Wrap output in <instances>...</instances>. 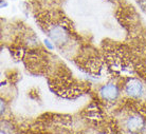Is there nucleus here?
Listing matches in <instances>:
<instances>
[{
  "label": "nucleus",
  "instance_id": "obj_1",
  "mask_svg": "<svg viewBox=\"0 0 146 134\" xmlns=\"http://www.w3.org/2000/svg\"><path fill=\"white\" fill-rule=\"evenodd\" d=\"M49 36L51 37V39L56 42L57 44H66L68 39V33L66 29L60 26H53L49 31Z\"/></svg>",
  "mask_w": 146,
  "mask_h": 134
},
{
  "label": "nucleus",
  "instance_id": "obj_4",
  "mask_svg": "<svg viewBox=\"0 0 146 134\" xmlns=\"http://www.w3.org/2000/svg\"><path fill=\"white\" fill-rule=\"evenodd\" d=\"M144 126V120L140 116H132L129 117L126 121V127L131 131V132H138Z\"/></svg>",
  "mask_w": 146,
  "mask_h": 134
},
{
  "label": "nucleus",
  "instance_id": "obj_3",
  "mask_svg": "<svg viewBox=\"0 0 146 134\" xmlns=\"http://www.w3.org/2000/svg\"><path fill=\"white\" fill-rule=\"evenodd\" d=\"M101 95L106 100H114L119 95V90L114 84H107L101 89Z\"/></svg>",
  "mask_w": 146,
  "mask_h": 134
},
{
  "label": "nucleus",
  "instance_id": "obj_2",
  "mask_svg": "<svg viewBox=\"0 0 146 134\" xmlns=\"http://www.w3.org/2000/svg\"><path fill=\"white\" fill-rule=\"evenodd\" d=\"M126 92L132 97H139L143 93V86L139 80H130L126 84Z\"/></svg>",
  "mask_w": 146,
  "mask_h": 134
}]
</instances>
